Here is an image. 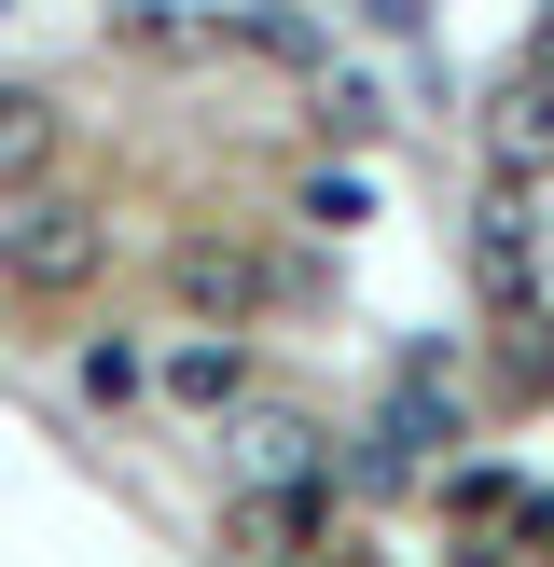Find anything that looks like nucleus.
<instances>
[{
    "label": "nucleus",
    "mask_w": 554,
    "mask_h": 567,
    "mask_svg": "<svg viewBox=\"0 0 554 567\" xmlns=\"http://www.w3.org/2000/svg\"><path fill=\"white\" fill-rule=\"evenodd\" d=\"M166 277H181L194 319H249V305H264V264H249L236 236H181V264H166Z\"/></svg>",
    "instance_id": "2"
},
{
    "label": "nucleus",
    "mask_w": 554,
    "mask_h": 567,
    "mask_svg": "<svg viewBox=\"0 0 554 567\" xmlns=\"http://www.w3.org/2000/svg\"><path fill=\"white\" fill-rule=\"evenodd\" d=\"M471 277H485V305H499V319L526 305V181H499L485 208H471Z\"/></svg>",
    "instance_id": "3"
},
{
    "label": "nucleus",
    "mask_w": 554,
    "mask_h": 567,
    "mask_svg": "<svg viewBox=\"0 0 554 567\" xmlns=\"http://www.w3.org/2000/svg\"><path fill=\"white\" fill-rule=\"evenodd\" d=\"M98 264H111V208H83V194H55V181H14V208H0V277L42 291V305H70V291H98Z\"/></svg>",
    "instance_id": "1"
},
{
    "label": "nucleus",
    "mask_w": 554,
    "mask_h": 567,
    "mask_svg": "<svg viewBox=\"0 0 554 567\" xmlns=\"http://www.w3.org/2000/svg\"><path fill=\"white\" fill-rule=\"evenodd\" d=\"M236 388H249V347H236V319H222V332H194V347H166V402L222 415Z\"/></svg>",
    "instance_id": "5"
},
{
    "label": "nucleus",
    "mask_w": 554,
    "mask_h": 567,
    "mask_svg": "<svg viewBox=\"0 0 554 567\" xmlns=\"http://www.w3.org/2000/svg\"><path fill=\"white\" fill-rule=\"evenodd\" d=\"M526 83H554V0H541V28H526Z\"/></svg>",
    "instance_id": "10"
},
{
    "label": "nucleus",
    "mask_w": 554,
    "mask_h": 567,
    "mask_svg": "<svg viewBox=\"0 0 554 567\" xmlns=\"http://www.w3.org/2000/svg\"><path fill=\"white\" fill-rule=\"evenodd\" d=\"M305 443H319L305 415H236V471H249V485H277V471H305Z\"/></svg>",
    "instance_id": "8"
},
{
    "label": "nucleus",
    "mask_w": 554,
    "mask_h": 567,
    "mask_svg": "<svg viewBox=\"0 0 554 567\" xmlns=\"http://www.w3.org/2000/svg\"><path fill=\"white\" fill-rule=\"evenodd\" d=\"M83 402H138V347H83Z\"/></svg>",
    "instance_id": "9"
},
{
    "label": "nucleus",
    "mask_w": 554,
    "mask_h": 567,
    "mask_svg": "<svg viewBox=\"0 0 554 567\" xmlns=\"http://www.w3.org/2000/svg\"><path fill=\"white\" fill-rule=\"evenodd\" d=\"M236 526H249V540H264V554H291V540H319V526H332V485H291V471H277V485L249 498Z\"/></svg>",
    "instance_id": "7"
},
{
    "label": "nucleus",
    "mask_w": 554,
    "mask_h": 567,
    "mask_svg": "<svg viewBox=\"0 0 554 567\" xmlns=\"http://www.w3.org/2000/svg\"><path fill=\"white\" fill-rule=\"evenodd\" d=\"M42 166H55V97L42 83H0V194L42 181Z\"/></svg>",
    "instance_id": "6"
},
{
    "label": "nucleus",
    "mask_w": 554,
    "mask_h": 567,
    "mask_svg": "<svg viewBox=\"0 0 554 567\" xmlns=\"http://www.w3.org/2000/svg\"><path fill=\"white\" fill-rule=\"evenodd\" d=\"M485 153H499V181H541V166H554V83L513 70V97L485 111Z\"/></svg>",
    "instance_id": "4"
},
{
    "label": "nucleus",
    "mask_w": 554,
    "mask_h": 567,
    "mask_svg": "<svg viewBox=\"0 0 554 567\" xmlns=\"http://www.w3.org/2000/svg\"><path fill=\"white\" fill-rule=\"evenodd\" d=\"M0 14H14V0H0Z\"/></svg>",
    "instance_id": "11"
}]
</instances>
